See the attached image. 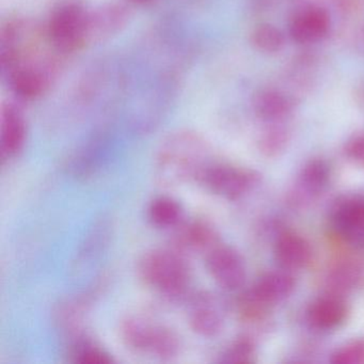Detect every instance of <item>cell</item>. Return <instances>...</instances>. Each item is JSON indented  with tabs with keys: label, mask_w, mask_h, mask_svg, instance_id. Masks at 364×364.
Here are the masks:
<instances>
[{
	"label": "cell",
	"mask_w": 364,
	"mask_h": 364,
	"mask_svg": "<svg viewBox=\"0 0 364 364\" xmlns=\"http://www.w3.org/2000/svg\"><path fill=\"white\" fill-rule=\"evenodd\" d=\"M357 44L359 46L360 50L364 52V27H362L361 31L358 33Z\"/></svg>",
	"instance_id": "27"
},
{
	"label": "cell",
	"mask_w": 364,
	"mask_h": 364,
	"mask_svg": "<svg viewBox=\"0 0 364 364\" xmlns=\"http://www.w3.org/2000/svg\"><path fill=\"white\" fill-rule=\"evenodd\" d=\"M329 178V166L325 161L312 159L308 161L298 176L294 197L299 203L313 199L326 188Z\"/></svg>",
	"instance_id": "17"
},
{
	"label": "cell",
	"mask_w": 364,
	"mask_h": 364,
	"mask_svg": "<svg viewBox=\"0 0 364 364\" xmlns=\"http://www.w3.org/2000/svg\"><path fill=\"white\" fill-rule=\"evenodd\" d=\"M137 274L146 287L168 299L188 295L191 285L188 257L171 245L146 251L138 261Z\"/></svg>",
	"instance_id": "2"
},
{
	"label": "cell",
	"mask_w": 364,
	"mask_h": 364,
	"mask_svg": "<svg viewBox=\"0 0 364 364\" xmlns=\"http://www.w3.org/2000/svg\"><path fill=\"white\" fill-rule=\"evenodd\" d=\"M345 155L355 165L364 168V134L353 136L345 146Z\"/></svg>",
	"instance_id": "26"
},
{
	"label": "cell",
	"mask_w": 364,
	"mask_h": 364,
	"mask_svg": "<svg viewBox=\"0 0 364 364\" xmlns=\"http://www.w3.org/2000/svg\"><path fill=\"white\" fill-rule=\"evenodd\" d=\"M346 316V304L336 295L323 296L315 300L306 314L309 323L319 330L334 329L344 323Z\"/></svg>",
	"instance_id": "16"
},
{
	"label": "cell",
	"mask_w": 364,
	"mask_h": 364,
	"mask_svg": "<svg viewBox=\"0 0 364 364\" xmlns=\"http://www.w3.org/2000/svg\"><path fill=\"white\" fill-rule=\"evenodd\" d=\"M74 361L87 364L112 363V358L100 347L88 341H80L74 348Z\"/></svg>",
	"instance_id": "24"
},
{
	"label": "cell",
	"mask_w": 364,
	"mask_h": 364,
	"mask_svg": "<svg viewBox=\"0 0 364 364\" xmlns=\"http://www.w3.org/2000/svg\"><path fill=\"white\" fill-rule=\"evenodd\" d=\"M329 29V14L323 8L309 7L294 16L289 36L296 43L311 44L323 39Z\"/></svg>",
	"instance_id": "13"
},
{
	"label": "cell",
	"mask_w": 364,
	"mask_h": 364,
	"mask_svg": "<svg viewBox=\"0 0 364 364\" xmlns=\"http://www.w3.org/2000/svg\"><path fill=\"white\" fill-rule=\"evenodd\" d=\"M148 216L156 227L176 228L183 221L182 206L173 198H155L149 205Z\"/></svg>",
	"instance_id": "19"
},
{
	"label": "cell",
	"mask_w": 364,
	"mask_h": 364,
	"mask_svg": "<svg viewBox=\"0 0 364 364\" xmlns=\"http://www.w3.org/2000/svg\"><path fill=\"white\" fill-rule=\"evenodd\" d=\"M210 161V146L205 138L193 129H178L161 141L155 156V180L171 188L197 183Z\"/></svg>",
	"instance_id": "1"
},
{
	"label": "cell",
	"mask_w": 364,
	"mask_h": 364,
	"mask_svg": "<svg viewBox=\"0 0 364 364\" xmlns=\"http://www.w3.org/2000/svg\"><path fill=\"white\" fill-rule=\"evenodd\" d=\"M332 363H364V340H355L343 345L331 355Z\"/></svg>",
	"instance_id": "25"
},
{
	"label": "cell",
	"mask_w": 364,
	"mask_h": 364,
	"mask_svg": "<svg viewBox=\"0 0 364 364\" xmlns=\"http://www.w3.org/2000/svg\"><path fill=\"white\" fill-rule=\"evenodd\" d=\"M11 90L23 101H35L48 92L56 75L54 57L40 50L27 55L7 70Z\"/></svg>",
	"instance_id": "5"
},
{
	"label": "cell",
	"mask_w": 364,
	"mask_h": 364,
	"mask_svg": "<svg viewBox=\"0 0 364 364\" xmlns=\"http://www.w3.org/2000/svg\"><path fill=\"white\" fill-rule=\"evenodd\" d=\"M205 264L213 280L225 291H237L246 282L244 259L232 247L219 242L206 253Z\"/></svg>",
	"instance_id": "7"
},
{
	"label": "cell",
	"mask_w": 364,
	"mask_h": 364,
	"mask_svg": "<svg viewBox=\"0 0 364 364\" xmlns=\"http://www.w3.org/2000/svg\"><path fill=\"white\" fill-rule=\"evenodd\" d=\"M129 3L134 4V5H148V4L153 3L154 0H129Z\"/></svg>",
	"instance_id": "28"
},
{
	"label": "cell",
	"mask_w": 364,
	"mask_h": 364,
	"mask_svg": "<svg viewBox=\"0 0 364 364\" xmlns=\"http://www.w3.org/2000/svg\"><path fill=\"white\" fill-rule=\"evenodd\" d=\"M295 285L293 274L282 268V270L264 274L246 294L255 301L269 308L289 298L293 294Z\"/></svg>",
	"instance_id": "12"
},
{
	"label": "cell",
	"mask_w": 364,
	"mask_h": 364,
	"mask_svg": "<svg viewBox=\"0 0 364 364\" xmlns=\"http://www.w3.org/2000/svg\"><path fill=\"white\" fill-rule=\"evenodd\" d=\"M255 355V347L252 341L246 336L234 341L221 355L223 363H251Z\"/></svg>",
	"instance_id": "23"
},
{
	"label": "cell",
	"mask_w": 364,
	"mask_h": 364,
	"mask_svg": "<svg viewBox=\"0 0 364 364\" xmlns=\"http://www.w3.org/2000/svg\"><path fill=\"white\" fill-rule=\"evenodd\" d=\"M362 274L361 266L353 261H343L332 268L328 281L334 291H347L359 284Z\"/></svg>",
	"instance_id": "20"
},
{
	"label": "cell",
	"mask_w": 364,
	"mask_h": 364,
	"mask_svg": "<svg viewBox=\"0 0 364 364\" xmlns=\"http://www.w3.org/2000/svg\"><path fill=\"white\" fill-rule=\"evenodd\" d=\"M129 20L127 8L120 4H106L90 11V43L118 35Z\"/></svg>",
	"instance_id": "14"
},
{
	"label": "cell",
	"mask_w": 364,
	"mask_h": 364,
	"mask_svg": "<svg viewBox=\"0 0 364 364\" xmlns=\"http://www.w3.org/2000/svg\"><path fill=\"white\" fill-rule=\"evenodd\" d=\"M251 42L259 52L274 54L280 52L284 46V36L274 25L261 24L251 33Z\"/></svg>",
	"instance_id": "21"
},
{
	"label": "cell",
	"mask_w": 364,
	"mask_h": 364,
	"mask_svg": "<svg viewBox=\"0 0 364 364\" xmlns=\"http://www.w3.org/2000/svg\"><path fill=\"white\" fill-rule=\"evenodd\" d=\"M220 242L216 229L203 219L182 221L176 228L171 246L188 257L193 253L205 255Z\"/></svg>",
	"instance_id": "10"
},
{
	"label": "cell",
	"mask_w": 364,
	"mask_h": 364,
	"mask_svg": "<svg viewBox=\"0 0 364 364\" xmlns=\"http://www.w3.org/2000/svg\"><path fill=\"white\" fill-rule=\"evenodd\" d=\"M121 342L136 353L172 360L180 353L181 338L176 330L142 315H127L119 327Z\"/></svg>",
	"instance_id": "3"
},
{
	"label": "cell",
	"mask_w": 364,
	"mask_h": 364,
	"mask_svg": "<svg viewBox=\"0 0 364 364\" xmlns=\"http://www.w3.org/2000/svg\"><path fill=\"white\" fill-rule=\"evenodd\" d=\"M294 101L279 90L269 89L255 95L253 109L255 114L267 122H281L293 112Z\"/></svg>",
	"instance_id": "18"
},
{
	"label": "cell",
	"mask_w": 364,
	"mask_h": 364,
	"mask_svg": "<svg viewBox=\"0 0 364 364\" xmlns=\"http://www.w3.org/2000/svg\"><path fill=\"white\" fill-rule=\"evenodd\" d=\"M188 323L191 330L202 338L218 336L225 323L223 301L208 291L196 294L189 302Z\"/></svg>",
	"instance_id": "8"
},
{
	"label": "cell",
	"mask_w": 364,
	"mask_h": 364,
	"mask_svg": "<svg viewBox=\"0 0 364 364\" xmlns=\"http://www.w3.org/2000/svg\"><path fill=\"white\" fill-rule=\"evenodd\" d=\"M46 38L57 54H72L90 43V11L76 3L63 4L53 11Z\"/></svg>",
	"instance_id": "4"
},
{
	"label": "cell",
	"mask_w": 364,
	"mask_h": 364,
	"mask_svg": "<svg viewBox=\"0 0 364 364\" xmlns=\"http://www.w3.org/2000/svg\"><path fill=\"white\" fill-rule=\"evenodd\" d=\"M274 253L279 265L289 272L306 267L312 259V248L308 240L295 232H283L279 235Z\"/></svg>",
	"instance_id": "15"
},
{
	"label": "cell",
	"mask_w": 364,
	"mask_h": 364,
	"mask_svg": "<svg viewBox=\"0 0 364 364\" xmlns=\"http://www.w3.org/2000/svg\"><path fill=\"white\" fill-rule=\"evenodd\" d=\"M274 122L265 129L259 138V149L268 157L277 156L287 148L289 141V132L287 127Z\"/></svg>",
	"instance_id": "22"
},
{
	"label": "cell",
	"mask_w": 364,
	"mask_h": 364,
	"mask_svg": "<svg viewBox=\"0 0 364 364\" xmlns=\"http://www.w3.org/2000/svg\"><path fill=\"white\" fill-rule=\"evenodd\" d=\"M27 139V123L18 106L6 104L1 109L0 119V150L4 159L18 156Z\"/></svg>",
	"instance_id": "11"
},
{
	"label": "cell",
	"mask_w": 364,
	"mask_h": 364,
	"mask_svg": "<svg viewBox=\"0 0 364 364\" xmlns=\"http://www.w3.org/2000/svg\"><path fill=\"white\" fill-rule=\"evenodd\" d=\"M257 176L242 168L210 161L200 174L196 184L223 199H242L255 186Z\"/></svg>",
	"instance_id": "6"
},
{
	"label": "cell",
	"mask_w": 364,
	"mask_h": 364,
	"mask_svg": "<svg viewBox=\"0 0 364 364\" xmlns=\"http://www.w3.org/2000/svg\"><path fill=\"white\" fill-rule=\"evenodd\" d=\"M331 217L336 231L345 240L364 247V196L341 198L332 208Z\"/></svg>",
	"instance_id": "9"
}]
</instances>
